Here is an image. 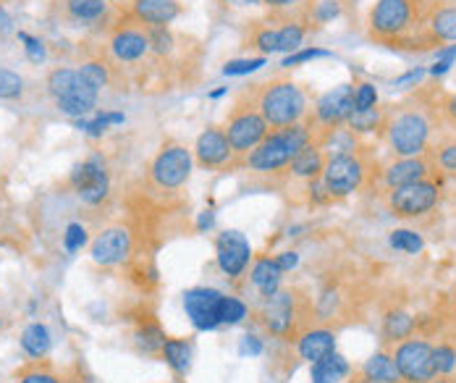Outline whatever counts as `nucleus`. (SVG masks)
Returning <instances> with one entry per match:
<instances>
[{
	"mask_svg": "<svg viewBox=\"0 0 456 383\" xmlns=\"http://www.w3.org/2000/svg\"><path fill=\"white\" fill-rule=\"evenodd\" d=\"M388 241H391L394 249L407 252V255H417V252H422V247H425L422 237H419L417 232H410V229H396V232H391Z\"/></svg>",
	"mask_w": 456,
	"mask_h": 383,
	"instance_id": "obj_38",
	"label": "nucleus"
},
{
	"mask_svg": "<svg viewBox=\"0 0 456 383\" xmlns=\"http://www.w3.org/2000/svg\"><path fill=\"white\" fill-rule=\"evenodd\" d=\"M87 244V229L82 224H69L63 234V247L66 252H79Z\"/></svg>",
	"mask_w": 456,
	"mask_h": 383,
	"instance_id": "obj_47",
	"label": "nucleus"
},
{
	"mask_svg": "<svg viewBox=\"0 0 456 383\" xmlns=\"http://www.w3.org/2000/svg\"><path fill=\"white\" fill-rule=\"evenodd\" d=\"M325 152H322V147L318 143L307 144L294 160H291V166H289V171H291V176H297V179H307V182H315L320 179V174H322V168H325Z\"/></svg>",
	"mask_w": 456,
	"mask_h": 383,
	"instance_id": "obj_26",
	"label": "nucleus"
},
{
	"mask_svg": "<svg viewBox=\"0 0 456 383\" xmlns=\"http://www.w3.org/2000/svg\"><path fill=\"white\" fill-rule=\"evenodd\" d=\"M370 160L367 155L352 152V155H336L325 160V168L320 174V184L330 194V200L336 197H349L354 192L365 190L367 179H370Z\"/></svg>",
	"mask_w": 456,
	"mask_h": 383,
	"instance_id": "obj_8",
	"label": "nucleus"
},
{
	"mask_svg": "<svg viewBox=\"0 0 456 383\" xmlns=\"http://www.w3.org/2000/svg\"><path fill=\"white\" fill-rule=\"evenodd\" d=\"M433 8V0H378L367 13V35L394 50L436 48L425 29Z\"/></svg>",
	"mask_w": 456,
	"mask_h": 383,
	"instance_id": "obj_1",
	"label": "nucleus"
},
{
	"mask_svg": "<svg viewBox=\"0 0 456 383\" xmlns=\"http://www.w3.org/2000/svg\"><path fill=\"white\" fill-rule=\"evenodd\" d=\"M433 368H436V376H452L454 373L456 349L452 344L433 346Z\"/></svg>",
	"mask_w": 456,
	"mask_h": 383,
	"instance_id": "obj_39",
	"label": "nucleus"
},
{
	"mask_svg": "<svg viewBox=\"0 0 456 383\" xmlns=\"http://www.w3.org/2000/svg\"><path fill=\"white\" fill-rule=\"evenodd\" d=\"M425 29L438 48L444 43H456V5H436L425 21Z\"/></svg>",
	"mask_w": 456,
	"mask_h": 383,
	"instance_id": "obj_24",
	"label": "nucleus"
},
{
	"mask_svg": "<svg viewBox=\"0 0 456 383\" xmlns=\"http://www.w3.org/2000/svg\"><path fill=\"white\" fill-rule=\"evenodd\" d=\"M436 176V163L433 155H414V158H399L391 166L383 168V187L386 190H396V187H407L422 179H433Z\"/></svg>",
	"mask_w": 456,
	"mask_h": 383,
	"instance_id": "obj_18",
	"label": "nucleus"
},
{
	"mask_svg": "<svg viewBox=\"0 0 456 383\" xmlns=\"http://www.w3.org/2000/svg\"><path fill=\"white\" fill-rule=\"evenodd\" d=\"M263 5H268L271 11H291V8H297V5H313L315 0H260Z\"/></svg>",
	"mask_w": 456,
	"mask_h": 383,
	"instance_id": "obj_49",
	"label": "nucleus"
},
{
	"mask_svg": "<svg viewBox=\"0 0 456 383\" xmlns=\"http://www.w3.org/2000/svg\"><path fill=\"white\" fill-rule=\"evenodd\" d=\"M191 168H194V155L191 150L182 143L160 144V150L155 152V158L150 160V182L152 187L160 192H176L191 179Z\"/></svg>",
	"mask_w": 456,
	"mask_h": 383,
	"instance_id": "obj_7",
	"label": "nucleus"
},
{
	"mask_svg": "<svg viewBox=\"0 0 456 383\" xmlns=\"http://www.w3.org/2000/svg\"><path fill=\"white\" fill-rule=\"evenodd\" d=\"M61 19L71 27H97L108 24L113 16V5L105 0H58Z\"/></svg>",
	"mask_w": 456,
	"mask_h": 383,
	"instance_id": "obj_20",
	"label": "nucleus"
},
{
	"mask_svg": "<svg viewBox=\"0 0 456 383\" xmlns=\"http://www.w3.org/2000/svg\"><path fill=\"white\" fill-rule=\"evenodd\" d=\"M438 110L452 121V124H456V95H449L441 105H438Z\"/></svg>",
	"mask_w": 456,
	"mask_h": 383,
	"instance_id": "obj_53",
	"label": "nucleus"
},
{
	"mask_svg": "<svg viewBox=\"0 0 456 383\" xmlns=\"http://www.w3.org/2000/svg\"><path fill=\"white\" fill-rule=\"evenodd\" d=\"M315 305L299 289H278L273 297L263 299L255 321L275 338L297 341L307 329H313Z\"/></svg>",
	"mask_w": 456,
	"mask_h": 383,
	"instance_id": "obj_3",
	"label": "nucleus"
},
{
	"mask_svg": "<svg viewBox=\"0 0 456 383\" xmlns=\"http://www.w3.org/2000/svg\"><path fill=\"white\" fill-rule=\"evenodd\" d=\"M255 108L263 113L271 129H283L305 121L310 116V100L302 85L291 79H271L244 90Z\"/></svg>",
	"mask_w": 456,
	"mask_h": 383,
	"instance_id": "obj_5",
	"label": "nucleus"
},
{
	"mask_svg": "<svg viewBox=\"0 0 456 383\" xmlns=\"http://www.w3.org/2000/svg\"><path fill=\"white\" fill-rule=\"evenodd\" d=\"M134 249V237L126 226H108L90 244L92 260L102 268H113L129 260Z\"/></svg>",
	"mask_w": 456,
	"mask_h": 383,
	"instance_id": "obj_17",
	"label": "nucleus"
},
{
	"mask_svg": "<svg viewBox=\"0 0 456 383\" xmlns=\"http://www.w3.org/2000/svg\"><path fill=\"white\" fill-rule=\"evenodd\" d=\"M378 105V90L370 82H360L354 85V110H367Z\"/></svg>",
	"mask_w": 456,
	"mask_h": 383,
	"instance_id": "obj_46",
	"label": "nucleus"
},
{
	"mask_svg": "<svg viewBox=\"0 0 456 383\" xmlns=\"http://www.w3.org/2000/svg\"><path fill=\"white\" fill-rule=\"evenodd\" d=\"M241 354H263V341L257 336H247L239 346Z\"/></svg>",
	"mask_w": 456,
	"mask_h": 383,
	"instance_id": "obj_52",
	"label": "nucleus"
},
{
	"mask_svg": "<svg viewBox=\"0 0 456 383\" xmlns=\"http://www.w3.org/2000/svg\"><path fill=\"white\" fill-rule=\"evenodd\" d=\"M228 5H236V8H247V5H257L260 0H224Z\"/></svg>",
	"mask_w": 456,
	"mask_h": 383,
	"instance_id": "obj_55",
	"label": "nucleus"
},
{
	"mask_svg": "<svg viewBox=\"0 0 456 383\" xmlns=\"http://www.w3.org/2000/svg\"><path fill=\"white\" fill-rule=\"evenodd\" d=\"M166 338L168 336L160 329L155 315H150V313L139 315L137 326H134V341H137V346L144 354H160V346H163Z\"/></svg>",
	"mask_w": 456,
	"mask_h": 383,
	"instance_id": "obj_27",
	"label": "nucleus"
},
{
	"mask_svg": "<svg viewBox=\"0 0 456 383\" xmlns=\"http://www.w3.org/2000/svg\"><path fill=\"white\" fill-rule=\"evenodd\" d=\"M16 383H63L47 360H32L16 371Z\"/></svg>",
	"mask_w": 456,
	"mask_h": 383,
	"instance_id": "obj_36",
	"label": "nucleus"
},
{
	"mask_svg": "<svg viewBox=\"0 0 456 383\" xmlns=\"http://www.w3.org/2000/svg\"><path fill=\"white\" fill-rule=\"evenodd\" d=\"M224 132H226L228 144H231V150H233L239 166H241L244 158L268 137L271 126H268V121L263 118V113L255 108V102L249 100V95H247V93H239L233 108L228 110Z\"/></svg>",
	"mask_w": 456,
	"mask_h": 383,
	"instance_id": "obj_6",
	"label": "nucleus"
},
{
	"mask_svg": "<svg viewBox=\"0 0 456 383\" xmlns=\"http://www.w3.org/2000/svg\"><path fill=\"white\" fill-rule=\"evenodd\" d=\"M362 373H365L370 381L375 383H402L399 368L394 363V354H388V352L372 354L365 365H362Z\"/></svg>",
	"mask_w": 456,
	"mask_h": 383,
	"instance_id": "obj_32",
	"label": "nucleus"
},
{
	"mask_svg": "<svg viewBox=\"0 0 456 383\" xmlns=\"http://www.w3.org/2000/svg\"><path fill=\"white\" fill-rule=\"evenodd\" d=\"M352 113H354V85L344 82V85L328 90L325 95L320 97L315 108H313V113H310V118H313L315 132L320 137L328 129L344 126Z\"/></svg>",
	"mask_w": 456,
	"mask_h": 383,
	"instance_id": "obj_12",
	"label": "nucleus"
},
{
	"mask_svg": "<svg viewBox=\"0 0 456 383\" xmlns=\"http://www.w3.org/2000/svg\"><path fill=\"white\" fill-rule=\"evenodd\" d=\"M275 263H278V268L283 271V273H289V271H294L297 265H299V255L297 252H278L275 255Z\"/></svg>",
	"mask_w": 456,
	"mask_h": 383,
	"instance_id": "obj_50",
	"label": "nucleus"
},
{
	"mask_svg": "<svg viewBox=\"0 0 456 383\" xmlns=\"http://www.w3.org/2000/svg\"><path fill=\"white\" fill-rule=\"evenodd\" d=\"M160 360L176 373V376H186L191 368V344L186 338H166L160 346Z\"/></svg>",
	"mask_w": 456,
	"mask_h": 383,
	"instance_id": "obj_28",
	"label": "nucleus"
},
{
	"mask_svg": "<svg viewBox=\"0 0 456 383\" xmlns=\"http://www.w3.org/2000/svg\"><path fill=\"white\" fill-rule=\"evenodd\" d=\"M414 318H411L410 313H404V310H391L386 318H383V338L386 341H404V338H410L414 334Z\"/></svg>",
	"mask_w": 456,
	"mask_h": 383,
	"instance_id": "obj_34",
	"label": "nucleus"
},
{
	"mask_svg": "<svg viewBox=\"0 0 456 383\" xmlns=\"http://www.w3.org/2000/svg\"><path fill=\"white\" fill-rule=\"evenodd\" d=\"M436 168L446 171V174H456V140L454 143L438 144L436 150H430Z\"/></svg>",
	"mask_w": 456,
	"mask_h": 383,
	"instance_id": "obj_43",
	"label": "nucleus"
},
{
	"mask_svg": "<svg viewBox=\"0 0 456 383\" xmlns=\"http://www.w3.org/2000/svg\"><path fill=\"white\" fill-rule=\"evenodd\" d=\"M249 281L252 287L260 291L263 299L273 297L275 291L281 289V281H283V271L278 268L275 263V255H263L257 260H252V268H249Z\"/></svg>",
	"mask_w": 456,
	"mask_h": 383,
	"instance_id": "obj_23",
	"label": "nucleus"
},
{
	"mask_svg": "<svg viewBox=\"0 0 456 383\" xmlns=\"http://www.w3.org/2000/svg\"><path fill=\"white\" fill-rule=\"evenodd\" d=\"M318 143V132L313 118L307 116L305 121L294 124V126H283V129H271L268 137L257 144L247 158H244V168L255 171V174H265L275 176L281 171H289L291 160L307 147V144Z\"/></svg>",
	"mask_w": 456,
	"mask_h": 383,
	"instance_id": "obj_2",
	"label": "nucleus"
},
{
	"mask_svg": "<svg viewBox=\"0 0 456 383\" xmlns=\"http://www.w3.org/2000/svg\"><path fill=\"white\" fill-rule=\"evenodd\" d=\"M394 363L404 383H430L436 379L433 346L425 338H404L394 349Z\"/></svg>",
	"mask_w": 456,
	"mask_h": 383,
	"instance_id": "obj_11",
	"label": "nucleus"
},
{
	"mask_svg": "<svg viewBox=\"0 0 456 383\" xmlns=\"http://www.w3.org/2000/svg\"><path fill=\"white\" fill-rule=\"evenodd\" d=\"M124 13L142 27L155 29V27H171L183 13V5L179 0H129Z\"/></svg>",
	"mask_w": 456,
	"mask_h": 383,
	"instance_id": "obj_19",
	"label": "nucleus"
},
{
	"mask_svg": "<svg viewBox=\"0 0 456 383\" xmlns=\"http://www.w3.org/2000/svg\"><path fill=\"white\" fill-rule=\"evenodd\" d=\"M77 74H79V71H77ZM97 97H100V93H94L92 87H87V85L79 79V82L71 87V93H66V95L55 100V108H58L63 116H69V118H85L87 113L94 110Z\"/></svg>",
	"mask_w": 456,
	"mask_h": 383,
	"instance_id": "obj_22",
	"label": "nucleus"
},
{
	"mask_svg": "<svg viewBox=\"0 0 456 383\" xmlns=\"http://www.w3.org/2000/svg\"><path fill=\"white\" fill-rule=\"evenodd\" d=\"M318 144L322 147L325 158H336V155H352V152H360L362 143H360V134H354L346 124L344 126H336V129H328L318 137Z\"/></svg>",
	"mask_w": 456,
	"mask_h": 383,
	"instance_id": "obj_25",
	"label": "nucleus"
},
{
	"mask_svg": "<svg viewBox=\"0 0 456 383\" xmlns=\"http://www.w3.org/2000/svg\"><path fill=\"white\" fill-rule=\"evenodd\" d=\"M341 16V3L338 0H315L310 5V21L315 24H328Z\"/></svg>",
	"mask_w": 456,
	"mask_h": 383,
	"instance_id": "obj_41",
	"label": "nucleus"
},
{
	"mask_svg": "<svg viewBox=\"0 0 456 383\" xmlns=\"http://www.w3.org/2000/svg\"><path fill=\"white\" fill-rule=\"evenodd\" d=\"M265 55H255V58H239V61H228L226 66H224V74L226 77H244V74H252V71H257V69H263L265 66Z\"/></svg>",
	"mask_w": 456,
	"mask_h": 383,
	"instance_id": "obj_42",
	"label": "nucleus"
},
{
	"mask_svg": "<svg viewBox=\"0 0 456 383\" xmlns=\"http://www.w3.org/2000/svg\"><path fill=\"white\" fill-rule=\"evenodd\" d=\"M249 315V307L236 299V297H224L221 302V326H236Z\"/></svg>",
	"mask_w": 456,
	"mask_h": 383,
	"instance_id": "obj_40",
	"label": "nucleus"
},
{
	"mask_svg": "<svg viewBox=\"0 0 456 383\" xmlns=\"http://www.w3.org/2000/svg\"><path fill=\"white\" fill-rule=\"evenodd\" d=\"M24 97V77L13 69L0 66V100H21Z\"/></svg>",
	"mask_w": 456,
	"mask_h": 383,
	"instance_id": "obj_37",
	"label": "nucleus"
},
{
	"mask_svg": "<svg viewBox=\"0 0 456 383\" xmlns=\"http://www.w3.org/2000/svg\"><path fill=\"white\" fill-rule=\"evenodd\" d=\"M386 118H388V110L383 108H367V110H354L346 121V126L354 132V134H380L386 132Z\"/></svg>",
	"mask_w": 456,
	"mask_h": 383,
	"instance_id": "obj_31",
	"label": "nucleus"
},
{
	"mask_svg": "<svg viewBox=\"0 0 456 383\" xmlns=\"http://www.w3.org/2000/svg\"><path fill=\"white\" fill-rule=\"evenodd\" d=\"M433 126H436V116L430 110V105L407 100V102L396 105L394 110H388L383 134L399 158H414V155L430 152Z\"/></svg>",
	"mask_w": 456,
	"mask_h": 383,
	"instance_id": "obj_4",
	"label": "nucleus"
},
{
	"mask_svg": "<svg viewBox=\"0 0 456 383\" xmlns=\"http://www.w3.org/2000/svg\"><path fill=\"white\" fill-rule=\"evenodd\" d=\"M428 71L425 69H411V71H407V74H402L399 79H394V87H407V85H417L422 77H425Z\"/></svg>",
	"mask_w": 456,
	"mask_h": 383,
	"instance_id": "obj_51",
	"label": "nucleus"
},
{
	"mask_svg": "<svg viewBox=\"0 0 456 383\" xmlns=\"http://www.w3.org/2000/svg\"><path fill=\"white\" fill-rule=\"evenodd\" d=\"M430 383H454V381H449V379H438V381H430Z\"/></svg>",
	"mask_w": 456,
	"mask_h": 383,
	"instance_id": "obj_57",
	"label": "nucleus"
},
{
	"mask_svg": "<svg viewBox=\"0 0 456 383\" xmlns=\"http://www.w3.org/2000/svg\"><path fill=\"white\" fill-rule=\"evenodd\" d=\"M454 302H456V294H454Z\"/></svg>",
	"mask_w": 456,
	"mask_h": 383,
	"instance_id": "obj_59",
	"label": "nucleus"
},
{
	"mask_svg": "<svg viewBox=\"0 0 456 383\" xmlns=\"http://www.w3.org/2000/svg\"><path fill=\"white\" fill-rule=\"evenodd\" d=\"M105 3H110V5H113V3H118V0H105Z\"/></svg>",
	"mask_w": 456,
	"mask_h": 383,
	"instance_id": "obj_58",
	"label": "nucleus"
},
{
	"mask_svg": "<svg viewBox=\"0 0 456 383\" xmlns=\"http://www.w3.org/2000/svg\"><path fill=\"white\" fill-rule=\"evenodd\" d=\"M69 182L87 205H100L110 192V174H108L105 158L100 152H92L87 160L74 166Z\"/></svg>",
	"mask_w": 456,
	"mask_h": 383,
	"instance_id": "obj_13",
	"label": "nucleus"
},
{
	"mask_svg": "<svg viewBox=\"0 0 456 383\" xmlns=\"http://www.w3.org/2000/svg\"><path fill=\"white\" fill-rule=\"evenodd\" d=\"M456 63V43L452 45H444V48L436 50V63L430 66V77H444L446 71H452V66Z\"/></svg>",
	"mask_w": 456,
	"mask_h": 383,
	"instance_id": "obj_45",
	"label": "nucleus"
},
{
	"mask_svg": "<svg viewBox=\"0 0 456 383\" xmlns=\"http://www.w3.org/2000/svg\"><path fill=\"white\" fill-rule=\"evenodd\" d=\"M21 349L27 357L32 360H45L50 346H53V336L47 331L45 323H29L24 331H21Z\"/></svg>",
	"mask_w": 456,
	"mask_h": 383,
	"instance_id": "obj_30",
	"label": "nucleus"
},
{
	"mask_svg": "<svg viewBox=\"0 0 456 383\" xmlns=\"http://www.w3.org/2000/svg\"><path fill=\"white\" fill-rule=\"evenodd\" d=\"M79 79L92 87L94 93H102L110 82H113V66L108 63V61H102V58H90V61H85L79 69Z\"/></svg>",
	"mask_w": 456,
	"mask_h": 383,
	"instance_id": "obj_33",
	"label": "nucleus"
},
{
	"mask_svg": "<svg viewBox=\"0 0 456 383\" xmlns=\"http://www.w3.org/2000/svg\"><path fill=\"white\" fill-rule=\"evenodd\" d=\"M216 260H218V268L226 273V279L239 281L252 265V247L241 232L226 229L216 237Z\"/></svg>",
	"mask_w": 456,
	"mask_h": 383,
	"instance_id": "obj_16",
	"label": "nucleus"
},
{
	"mask_svg": "<svg viewBox=\"0 0 456 383\" xmlns=\"http://www.w3.org/2000/svg\"><path fill=\"white\" fill-rule=\"evenodd\" d=\"M330 55H333L330 50L299 48V50H294V53H289V55L281 61V66H283V69H291V66H302V63H307V61H315V58H330Z\"/></svg>",
	"mask_w": 456,
	"mask_h": 383,
	"instance_id": "obj_44",
	"label": "nucleus"
},
{
	"mask_svg": "<svg viewBox=\"0 0 456 383\" xmlns=\"http://www.w3.org/2000/svg\"><path fill=\"white\" fill-rule=\"evenodd\" d=\"M294 344H297V354L305 363L313 365V363H318V360L336 352V334L330 329H325V326H313V329H307L305 334L299 336Z\"/></svg>",
	"mask_w": 456,
	"mask_h": 383,
	"instance_id": "obj_21",
	"label": "nucleus"
},
{
	"mask_svg": "<svg viewBox=\"0 0 456 383\" xmlns=\"http://www.w3.org/2000/svg\"><path fill=\"white\" fill-rule=\"evenodd\" d=\"M108 50L116 63L121 66H134L142 63L150 55V32L147 27L137 24L124 13V19L113 21L110 37H108Z\"/></svg>",
	"mask_w": 456,
	"mask_h": 383,
	"instance_id": "obj_9",
	"label": "nucleus"
},
{
	"mask_svg": "<svg viewBox=\"0 0 456 383\" xmlns=\"http://www.w3.org/2000/svg\"><path fill=\"white\" fill-rule=\"evenodd\" d=\"M441 200V184L438 179H422V182H414L407 187H396V190H388V208L394 216L399 218H419L425 213H430Z\"/></svg>",
	"mask_w": 456,
	"mask_h": 383,
	"instance_id": "obj_10",
	"label": "nucleus"
},
{
	"mask_svg": "<svg viewBox=\"0 0 456 383\" xmlns=\"http://www.w3.org/2000/svg\"><path fill=\"white\" fill-rule=\"evenodd\" d=\"M8 32H13V19H11V13L0 5V35H8Z\"/></svg>",
	"mask_w": 456,
	"mask_h": 383,
	"instance_id": "obj_54",
	"label": "nucleus"
},
{
	"mask_svg": "<svg viewBox=\"0 0 456 383\" xmlns=\"http://www.w3.org/2000/svg\"><path fill=\"white\" fill-rule=\"evenodd\" d=\"M205 226H208V229L213 226V213H210V210H205L202 218H200V229H205Z\"/></svg>",
	"mask_w": 456,
	"mask_h": 383,
	"instance_id": "obj_56",
	"label": "nucleus"
},
{
	"mask_svg": "<svg viewBox=\"0 0 456 383\" xmlns=\"http://www.w3.org/2000/svg\"><path fill=\"white\" fill-rule=\"evenodd\" d=\"M349 373H352V368H349V363L338 352H333V354L322 357L318 363H313V368H310L313 383H338L344 381Z\"/></svg>",
	"mask_w": 456,
	"mask_h": 383,
	"instance_id": "obj_29",
	"label": "nucleus"
},
{
	"mask_svg": "<svg viewBox=\"0 0 456 383\" xmlns=\"http://www.w3.org/2000/svg\"><path fill=\"white\" fill-rule=\"evenodd\" d=\"M191 155H194V163L205 171H228V168L239 166L224 126H208L197 137Z\"/></svg>",
	"mask_w": 456,
	"mask_h": 383,
	"instance_id": "obj_14",
	"label": "nucleus"
},
{
	"mask_svg": "<svg viewBox=\"0 0 456 383\" xmlns=\"http://www.w3.org/2000/svg\"><path fill=\"white\" fill-rule=\"evenodd\" d=\"M77 82H79L77 69H71V66H55V69H50V74H47L45 79L47 95L53 97V100H58V97H63L66 93H71V87Z\"/></svg>",
	"mask_w": 456,
	"mask_h": 383,
	"instance_id": "obj_35",
	"label": "nucleus"
},
{
	"mask_svg": "<svg viewBox=\"0 0 456 383\" xmlns=\"http://www.w3.org/2000/svg\"><path fill=\"white\" fill-rule=\"evenodd\" d=\"M224 291L213 287H197L189 289L183 294V310L186 318L191 321V326L197 331H216L221 326V302H224Z\"/></svg>",
	"mask_w": 456,
	"mask_h": 383,
	"instance_id": "obj_15",
	"label": "nucleus"
},
{
	"mask_svg": "<svg viewBox=\"0 0 456 383\" xmlns=\"http://www.w3.org/2000/svg\"><path fill=\"white\" fill-rule=\"evenodd\" d=\"M19 40L24 43V53H27V58H29L32 63H43V61H45L47 48L40 37H32V35H27V32H19Z\"/></svg>",
	"mask_w": 456,
	"mask_h": 383,
	"instance_id": "obj_48",
	"label": "nucleus"
}]
</instances>
